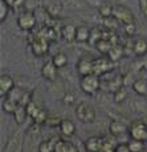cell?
I'll return each mask as SVG.
<instances>
[{
    "label": "cell",
    "mask_w": 147,
    "mask_h": 152,
    "mask_svg": "<svg viewBox=\"0 0 147 152\" xmlns=\"http://www.w3.org/2000/svg\"><path fill=\"white\" fill-rule=\"evenodd\" d=\"M80 87L85 94L89 95H96L97 91L101 87V80H99V75L96 73L92 74H86L82 75L80 80Z\"/></svg>",
    "instance_id": "obj_1"
},
{
    "label": "cell",
    "mask_w": 147,
    "mask_h": 152,
    "mask_svg": "<svg viewBox=\"0 0 147 152\" xmlns=\"http://www.w3.org/2000/svg\"><path fill=\"white\" fill-rule=\"evenodd\" d=\"M76 116L82 123H93L96 119V110L87 102H80L76 106Z\"/></svg>",
    "instance_id": "obj_2"
},
{
    "label": "cell",
    "mask_w": 147,
    "mask_h": 152,
    "mask_svg": "<svg viewBox=\"0 0 147 152\" xmlns=\"http://www.w3.org/2000/svg\"><path fill=\"white\" fill-rule=\"evenodd\" d=\"M16 21H17V27L21 29V31H32V29L36 27L37 19L33 11L25 10L19 13Z\"/></svg>",
    "instance_id": "obj_3"
},
{
    "label": "cell",
    "mask_w": 147,
    "mask_h": 152,
    "mask_svg": "<svg viewBox=\"0 0 147 152\" xmlns=\"http://www.w3.org/2000/svg\"><path fill=\"white\" fill-rule=\"evenodd\" d=\"M129 135L130 138L147 142V122L145 121H134L129 126Z\"/></svg>",
    "instance_id": "obj_4"
},
{
    "label": "cell",
    "mask_w": 147,
    "mask_h": 152,
    "mask_svg": "<svg viewBox=\"0 0 147 152\" xmlns=\"http://www.w3.org/2000/svg\"><path fill=\"white\" fill-rule=\"evenodd\" d=\"M113 16L121 23V24H129L134 23V13L130 8H127L123 4H115L113 8Z\"/></svg>",
    "instance_id": "obj_5"
},
{
    "label": "cell",
    "mask_w": 147,
    "mask_h": 152,
    "mask_svg": "<svg viewBox=\"0 0 147 152\" xmlns=\"http://www.w3.org/2000/svg\"><path fill=\"white\" fill-rule=\"evenodd\" d=\"M31 49L36 56L39 57H43L48 53L49 50V42H48V39L46 37H43V36H39L31 41Z\"/></svg>",
    "instance_id": "obj_6"
},
{
    "label": "cell",
    "mask_w": 147,
    "mask_h": 152,
    "mask_svg": "<svg viewBox=\"0 0 147 152\" xmlns=\"http://www.w3.org/2000/svg\"><path fill=\"white\" fill-rule=\"evenodd\" d=\"M104 139L99 135H93L89 136L86 140L84 142V147L86 152H102L104 148Z\"/></svg>",
    "instance_id": "obj_7"
},
{
    "label": "cell",
    "mask_w": 147,
    "mask_h": 152,
    "mask_svg": "<svg viewBox=\"0 0 147 152\" xmlns=\"http://www.w3.org/2000/svg\"><path fill=\"white\" fill-rule=\"evenodd\" d=\"M77 70L81 77L94 73V58H92L90 56H82L77 62Z\"/></svg>",
    "instance_id": "obj_8"
},
{
    "label": "cell",
    "mask_w": 147,
    "mask_h": 152,
    "mask_svg": "<svg viewBox=\"0 0 147 152\" xmlns=\"http://www.w3.org/2000/svg\"><path fill=\"white\" fill-rule=\"evenodd\" d=\"M57 70L58 68L53 64V61H46L44 65L41 66V75L45 78L46 81H56L57 80Z\"/></svg>",
    "instance_id": "obj_9"
},
{
    "label": "cell",
    "mask_w": 147,
    "mask_h": 152,
    "mask_svg": "<svg viewBox=\"0 0 147 152\" xmlns=\"http://www.w3.org/2000/svg\"><path fill=\"white\" fill-rule=\"evenodd\" d=\"M54 152H80L78 147L74 143L69 142L65 139H57L56 142V147H54Z\"/></svg>",
    "instance_id": "obj_10"
},
{
    "label": "cell",
    "mask_w": 147,
    "mask_h": 152,
    "mask_svg": "<svg viewBox=\"0 0 147 152\" xmlns=\"http://www.w3.org/2000/svg\"><path fill=\"white\" fill-rule=\"evenodd\" d=\"M13 87H15L13 78L10 74H1V77H0V94H1V97L7 95Z\"/></svg>",
    "instance_id": "obj_11"
},
{
    "label": "cell",
    "mask_w": 147,
    "mask_h": 152,
    "mask_svg": "<svg viewBox=\"0 0 147 152\" xmlns=\"http://www.w3.org/2000/svg\"><path fill=\"white\" fill-rule=\"evenodd\" d=\"M12 115H13V118H15V122H16L19 126H21L25 121H27V116H29L27 104L19 103V104H17V109L15 110V113L12 114Z\"/></svg>",
    "instance_id": "obj_12"
},
{
    "label": "cell",
    "mask_w": 147,
    "mask_h": 152,
    "mask_svg": "<svg viewBox=\"0 0 147 152\" xmlns=\"http://www.w3.org/2000/svg\"><path fill=\"white\" fill-rule=\"evenodd\" d=\"M133 52L138 57H145L147 54V41L142 37H138L133 41Z\"/></svg>",
    "instance_id": "obj_13"
},
{
    "label": "cell",
    "mask_w": 147,
    "mask_h": 152,
    "mask_svg": "<svg viewBox=\"0 0 147 152\" xmlns=\"http://www.w3.org/2000/svg\"><path fill=\"white\" fill-rule=\"evenodd\" d=\"M110 61L111 60H107V58H97V60H94V73L99 75L109 72L111 66Z\"/></svg>",
    "instance_id": "obj_14"
},
{
    "label": "cell",
    "mask_w": 147,
    "mask_h": 152,
    "mask_svg": "<svg viewBox=\"0 0 147 152\" xmlns=\"http://www.w3.org/2000/svg\"><path fill=\"white\" fill-rule=\"evenodd\" d=\"M76 31H77V27H74L72 24L62 25V28H61V37L68 42L76 41Z\"/></svg>",
    "instance_id": "obj_15"
},
{
    "label": "cell",
    "mask_w": 147,
    "mask_h": 152,
    "mask_svg": "<svg viewBox=\"0 0 147 152\" xmlns=\"http://www.w3.org/2000/svg\"><path fill=\"white\" fill-rule=\"evenodd\" d=\"M58 128H60L61 134H62L64 136H73L76 134V131H77L76 124L73 123L72 121H69V119H62Z\"/></svg>",
    "instance_id": "obj_16"
},
{
    "label": "cell",
    "mask_w": 147,
    "mask_h": 152,
    "mask_svg": "<svg viewBox=\"0 0 147 152\" xmlns=\"http://www.w3.org/2000/svg\"><path fill=\"white\" fill-rule=\"evenodd\" d=\"M109 128H110V134L113 136H118L125 132H129V126H126L123 122L119 121H111Z\"/></svg>",
    "instance_id": "obj_17"
},
{
    "label": "cell",
    "mask_w": 147,
    "mask_h": 152,
    "mask_svg": "<svg viewBox=\"0 0 147 152\" xmlns=\"http://www.w3.org/2000/svg\"><path fill=\"white\" fill-rule=\"evenodd\" d=\"M92 29L86 25H78L76 31V41L77 42H89Z\"/></svg>",
    "instance_id": "obj_18"
},
{
    "label": "cell",
    "mask_w": 147,
    "mask_h": 152,
    "mask_svg": "<svg viewBox=\"0 0 147 152\" xmlns=\"http://www.w3.org/2000/svg\"><path fill=\"white\" fill-rule=\"evenodd\" d=\"M133 90L137 93V95L147 97V80L145 78H138L133 82Z\"/></svg>",
    "instance_id": "obj_19"
},
{
    "label": "cell",
    "mask_w": 147,
    "mask_h": 152,
    "mask_svg": "<svg viewBox=\"0 0 147 152\" xmlns=\"http://www.w3.org/2000/svg\"><path fill=\"white\" fill-rule=\"evenodd\" d=\"M17 102H15L13 99H11L10 97H3V101H1V109L5 114H13L15 110L17 109Z\"/></svg>",
    "instance_id": "obj_20"
},
{
    "label": "cell",
    "mask_w": 147,
    "mask_h": 152,
    "mask_svg": "<svg viewBox=\"0 0 147 152\" xmlns=\"http://www.w3.org/2000/svg\"><path fill=\"white\" fill-rule=\"evenodd\" d=\"M56 142H57V139L56 138L41 140L40 144H39V152H54Z\"/></svg>",
    "instance_id": "obj_21"
},
{
    "label": "cell",
    "mask_w": 147,
    "mask_h": 152,
    "mask_svg": "<svg viewBox=\"0 0 147 152\" xmlns=\"http://www.w3.org/2000/svg\"><path fill=\"white\" fill-rule=\"evenodd\" d=\"M52 61H53V64L58 69H62L68 65L69 58H68V56L64 53V52H58V53H56L53 57H52Z\"/></svg>",
    "instance_id": "obj_22"
},
{
    "label": "cell",
    "mask_w": 147,
    "mask_h": 152,
    "mask_svg": "<svg viewBox=\"0 0 147 152\" xmlns=\"http://www.w3.org/2000/svg\"><path fill=\"white\" fill-rule=\"evenodd\" d=\"M127 144H129V147H130L131 152H143V151H145V148H146V142L134 139V138L129 139Z\"/></svg>",
    "instance_id": "obj_23"
},
{
    "label": "cell",
    "mask_w": 147,
    "mask_h": 152,
    "mask_svg": "<svg viewBox=\"0 0 147 152\" xmlns=\"http://www.w3.org/2000/svg\"><path fill=\"white\" fill-rule=\"evenodd\" d=\"M139 98L134 99L133 101V104H134V110L137 111L138 114H143L146 111L147 113V101H146V97H140V95H138Z\"/></svg>",
    "instance_id": "obj_24"
},
{
    "label": "cell",
    "mask_w": 147,
    "mask_h": 152,
    "mask_svg": "<svg viewBox=\"0 0 147 152\" xmlns=\"http://www.w3.org/2000/svg\"><path fill=\"white\" fill-rule=\"evenodd\" d=\"M94 46H96V48L98 49V50L101 52V53L107 54L109 52H110V49L113 48V44L110 42V40H109V39H105V37H102V39L99 40V41L97 42Z\"/></svg>",
    "instance_id": "obj_25"
},
{
    "label": "cell",
    "mask_w": 147,
    "mask_h": 152,
    "mask_svg": "<svg viewBox=\"0 0 147 152\" xmlns=\"http://www.w3.org/2000/svg\"><path fill=\"white\" fill-rule=\"evenodd\" d=\"M4 97H5V95H4ZM7 97H10L11 99H13L15 102L20 103V102H21L23 99H24L25 93H24V90H23V89H20V87H16V86H15L13 89L7 94Z\"/></svg>",
    "instance_id": "obj_26"
},
{
    "label": "cell",
    "mask_w": 147,
    "mask_h": 152,
    "mask_svg": "<svg viewBox=\"0 0 147 152\" xmlns=\"http://www.w3.org/2000/svg\"><path fill=\"white\" fill-rule=\"evenodd\" d=\"M113 8L114 5H111L110 3H101L98 5V13L101 15V17L106 19V17L113 16Z\"/></svg>",
    "instance_id": "obj_27"
},
{
    "label": "cell",
    "mask_w": 147,
    "mask_h": 152,
    "mask_svg": "<svg viewBox=\"0 0 147 152\" xmlns=\"http://www.w3.org/2000/svg\"><path fill=\"white\" fill-rule=\"evenodd\" d=\"M126 98H127V91H126V89L123 86H121L118 90H115V91L113 93V99L115 103H121V102H123Z\"/></svg>",
    "instance_id": "obj_28"
},
{
    "label": "cell",
    "mask_w": 147,
    "mask_h": 152,
    "mask_svg": "<svg viewBox=\"0 0 147 152\" xmlns=\"http://www.w3.org/2000/svg\"><path fill=\"white\" fill-rule=\"evenodd\" d=\"M10 4L5 0H0V21L4 23L7 19L8 13H10Z\"/></svg>",
    "instance_id": "obj_29"
},
{
    "label": "cell",
    "mask_w": 147,
    "mask_h": 152,
    "mask_svg": "<svg viewBox=\"0 0 147 152\" xmlns=\"http://www.w3.org/2000/svg\"><path fill=\"white\" fill-rule=\"evenodd\" d=\"M102 34H104V32H102L99 28H93V29H92V32H90L89 42H90V44H93V45H96V44L102 39Z\"/></svg>",
    "instance_id": "obj_30"
},
{
    "label": "cell",
    "mask_w": 147,
    "mask_h": 152,
    "mask_svg": "<svg viewBox=\"0 0 147 152\" xmlns=\"http://www.w3.org/2000/svg\"><path fill=\"white\" fill-rule=\"evenodd\" d=\"M46 118H48V113H46L45 110L40 109L36 114H35V116H33L32 119H33L35 123H37V124H43V123H45Z\"/></svg>",
    "instance_id": "obj_31"
},
{
    "label": "cell",
    "mask_w": 147,
    "mask_h": 152,
    "mask_svg": "<svg viewBox=\"0 0 147 152\" xmlns=\"http://www.w3.org/2000/svg\"><path fill=\"white\" fill-rule=\"evenodd\" d=\"M109 57H110L111 61H117L118 58L122 56V48L118 45H113V48L110 49V52H109Z\"/></svg>",
    "instance_id": "obj_32"
},
{
    "label": "cell",
    "mask_w": 147,
    "mask_h": 152,
    "mask_svg": "<svg viewBox=\"0 0 147 152\" xmlns=\"http://www.w3.org/2000/svg\"><path fill=\"white\" fill-rule=\"evenodd\" d=\"M104 23H105V27L109 28V29H117L118 28V25L121 24V23L114 16H110V17L104 19Z\"/></svg>",
    "instance_id": "obj_33"
},
{
    "label": "cell",
    "mask_w": 147,
    "mask_h": 152,
    "mask_svg": "<svg viewBox=\"0 0 147 152\" xmlns=\"http://www.w3.org/2000/svg\"><path fill=\"white\" fill-rule=\"evenodd\" d=\"M117 144L114 140H110L109 138L104 139V148H102V152H114Z\"/></svg>",
    "instance_id": "obj_34"
},
{
    "label": "cell",
    "mask_w": 147,
    "mask_h": 152,
    "mask_svg": "<svg viewBox=\"0 0 147 152\" xmlns=\"http://www.w3.org/2000/svg\"><path fill=\"white\" fill-rule=\"evenodd\" d=\"M62 119H60L58 116H54V115H48L45 121V124L49 126V127H60V123Z\"/></svg>",
    "instance_id": "obj_35"
},
{
    "label": "cell",
    "mask_w": 147,
    "mask_h": 152,
    "mask_svg": "<svg viewBox=\"0 0 147 152\" xmlns=\"http://www.w3.org/2000/svg\"><path fill=\"white\" fill-rule=\"evenodd\" d=\"M123 31L127 36H134L135 34V31H137V27H135V23H129V24H125L123 25Z\"/></svg>",
    "instance_id": "obj_36"
},
{
    "label": "cell",
    "mask_w": 147,
    "mask_h": 152,
    "mask_svg": "<svg viewBox=\"0 0 147 152\" xmlns=\"http://www.w3.org/2000/svg\"><path fill=\"white\" fill-rule=\"evenodd\" d=\"M114 152H131V150H130V147H129L127 142H126V143H118Z\"/></svg>",
    "instance_id": "obj_37"
},
{
    "label": "cell",
    "mask_w": 147,
    "mask_h": 152,
    "mask_svg": "<svg viewBox=\"0 0 147 152\" xmlns=\"http://www.w3.org/2000/svg\"><path fill=\"white\" fill-rule=\"evenodd\" d=\"M62 102H64L65 104H70V103H73V102H74V95H73L72 93H66L65 97L62 98Z\"/></svg>",
    "instance_id": "obj_38"
},
{
    "label": "cell",
    "mask_w": 147,
    "mask_h": 152,
    "mask_svg": "<svg viewBox=\"0 0 147 152\" xmlns=\"http://www.w3.org/2000/svg\"><path fill=\"white\" fill-rule=\"evenodd\" d=\"M5 1L10 4L11 8H13V10H16V8H19L20 5L23 4V0H5Z\"/></svg>",
    "instance_id": "obj_39"
},
{
    "label": "cell",
    "mask_w": 147,
    "mask_h": 152,
    "mask_svg": "<svg viewBox=\"0 0 147 152\" xmlns=\"http://www.w3.org/2000/svg\"><path fill=\"white\" fill-rule=\"evenodd\" d=\"M139 7H140V11H142L143 16H145L147 20V0H139Z\"/></svg>",
    "instance_id": "obj_40"
}]
</instances>
